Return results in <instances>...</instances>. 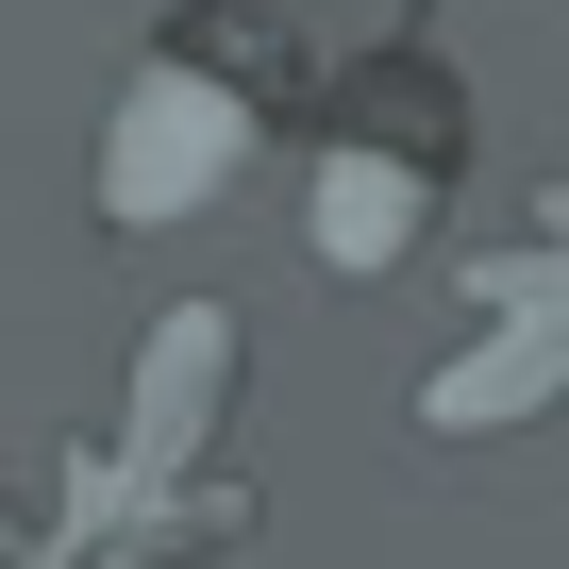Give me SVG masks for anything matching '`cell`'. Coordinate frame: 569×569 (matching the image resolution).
I'll return each instance as SVG.
<instances>
[{
    "mask_svg": "<svg viewBox=\"0 0 569 569\" xmlns=\"http://www.w3.org/2000/svg\"><path fill=\"white\" fill-rule=\"evenodd\" d=\"M234 151H251V118L218 101V84H184V68H151L134 101H118V134H101V218H201L218 184H234Z\"/></svg>",
    "mask_w": 569,
    "mask_h": 569,
    "instance_id": "1",
    "label": "cell"
},
{
    "mask_svg": "<svg viewBox=\"0 0 569 569\" xmlns=\"http://www.w3.org/2000/svg\"><path fill=\"white\" fill-rule=\"evenodd\" d=\"M218 352H234V319H218V302H184V319L151 336V369H134V452H184V436H201Z\"/></svg>",
    "mask_w": 569,
    "mask_h": 569,
    "instance_id": "2",
    "label": "cell"
},
{
    "mask_svg": "<svg viewBox=\"0 0 569 569\" xmlns=\"http://www.w3.org/2000/svg\"><path fill=\"white\" fill-rule=\"evenodd\" d=\"M402 234H419V184H402V168H336V184H319V251H336V268H386Z\"/></svg>",
    "mask_w": 569,
    "mask_h": 569,
    "instance_id": "3",
    "label": "cell"
},
{
    "mask_svg": "<svg viewBox=\"0 0 569 569\" xmlns=\"http://www.w3.org/2000/svg\"><path fill=\"white\" fill-rule=\"evenodd\" d=\"M569 352L552 336H486V369H436V419H502V402H536Z\"/></svg>",
    "mask_w": 569,
    "mask_h": 569,
    "instance_id": "4",
    "label": "cell"
}]
</instances>
